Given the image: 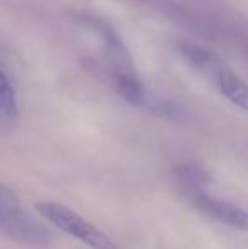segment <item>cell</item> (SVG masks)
I'll list each match as a JSON object with an SVG mask.
<instances>
[{"label": "cell", "mask_w": 248, "mask_h": 249, "mask_svg": "<svg viewBox=\"0 0 248 249\" xmlns=\"http://www.w3.org/2000/svg\"><path fill=\"white\" fill-rule=\"evenodd\" d=\"M0 229L24 246L43 248L53 239L51 232L29 217L22 209L17 194L7 185L0 183Z\"/></svg>", "instance_id": "6da1fadb"}, {"label": "cell", "mask_w": 248, "mask_h": 249, "mask_svg": "<svg viewBox=\"0 0 248 249\" xmlns=\"http://www.w3.org/2000/svg\"><path fill=\"white\" fill-rule=\"evenodd\" d=\"M36 210L61 232L82 241L92 249H121L107 234L60 202H39L36 203Z\"/></svg>", "instance_id": "7a4b0ae2"}, {"label": "cell", "mask_w": 248, "mask_h": 249, "mask_svg": "<svg viewBox=\"0 0 248 249\" xmlns=\"http://www.w3.org/2000/svg\"><path fill=\"white\" fill-rule=\"evenodd\" d=\"M187 200L204 215L211 217V219L218 220L221 224H226L233 229L245 231V232L248 231V213L235 203L214 198L206 192H199V194L192 195Z\"/></svg>", "instance_id": "3957f363"}, {"label": "cell", "mask_w": 248, "mask_h": 249, "mask_svg": "<svg viewBox=\"0 0 248 249\" xmlns=\"http://www.w3.org/2000/svg\"><path fill=\"white\" fill-rule=\"evenodd\" d=\"M78 20L83 26L90 27L92 31H95L97 34L102 36L100 39H102L104 46H106L107 58H109L111 65L114 66L113 71L133 73L131 58H129V54H128V50L124 48L119 34H117L109 24L100 20L99 17L90 16V14H82V16H78Z\"/></svg>", "instance_id": "277c9868"}, {"label": "cell", "mask_w": 248, "mask_h": 249, "mask_svg": "<svg viewBox=\"0 0 248 249\" xmlns=\"http://www.w3.org/2000/svg\"><path fill=\"white\" fill-rule=\"evenodd\" d=\"M173 177L182 195L187 198L199 192H204V187L209 183V173L206 171V168L194 161H184L177 164L173 170Z\"/></svg>", "instance_id": "5b68a950"}, {"label": "cell", "mask_w": 248, "mask_h": 249, "mask_svg": "<svg viewBox=\"0 0 248 249\" xmlns=\"http://www.w3.org/2000/svg\"><path fill=\"white\" fill-rule=\"evenodd\" d=\"M212 80L219 87L223 95L231 104H235L236 107L243 108V110H248V85L236 73H233L231 70H228L223 65Z\"/></svg>", "instance_id": "8992f818"}, {"label": "cell", "mask_w": 248, "mask_h": 249, "mask_svg": "<svg viewBox=\"0 0 248 249\" xmlns=\"http://www.w3.org/2000/svg\"><path fill=\"white\" fill-rule=\"evenodd\" d=\"M179 53L182 54V58L186 59L191 66H194L195 70H199L204 75L214 78V75L218 73V70L223 66V63L212 54L211 51L204 50V48L197 46L194 43H184L179 44Z\"/></svg>", "instance_id": "52a82bcc"}, {"label": "cell", "mask_w": 248, "mask_h": 249, "mask_svg": "<svg viewBox=\"0 0 248 249\" xmlns=\"http://www.w3.org/2000/svg\"><path fill=\"white\" fill-rule=\"evenodd\" d=\"M113 85L119 97L131 105H141L145 102V90L134 73L113 71Z\"/></svg>", "instance_id": "ba28073f"}, {"label": "cell", "mask_w": 248, "mask_h": 249, "mask_svg": "<svg viewBox=\"0 0 248 249\" xmlns=\"http://www.w3.org/2000/svg\"><path fill=\"white\" fill-rule=\"evenodd\" d=\"M19 117L17 97L12 83L9 82L5 73L0 70V124L12 125Z\"/></svg>", "instance_id": "9c48e42d"}]
</instances>
